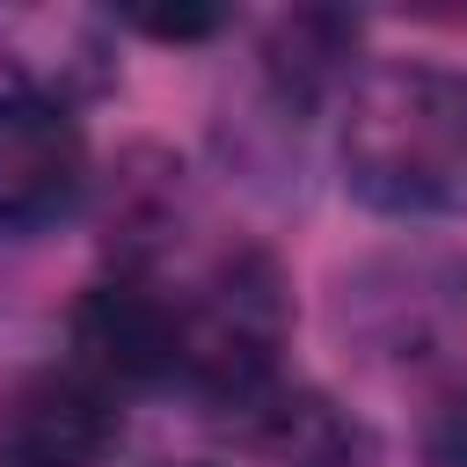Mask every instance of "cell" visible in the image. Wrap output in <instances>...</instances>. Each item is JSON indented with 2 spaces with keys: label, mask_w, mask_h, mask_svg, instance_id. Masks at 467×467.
<instances>
[{
  "label": "cell",
  "mask_w": 467,
  "mask_h": 467,
  "mask_svg": "<svg viewBox=\"0 0 467 467\" xmlns=\"http://www.w3.org/2000/svg\"><path fill=\"white\" fill-rule=\"evenodd\" d=\"M343 182L387 219H467V73L379 58L343 88Z\"/></svg>",
  "instance_id": "obj_1"
},
{
  "label": "cell",
  "mask_w": 467,
  "mask_h": 467,
  "mask_svg": "<svg viewBox=\"0 0 467 467\" xmlns=\"http://www.w3.org/2000/svg\"><path fill=\"white\" fill-rule=\"evenodd\" d=\"M285 328H292L285 270L263 248H234L182 299L175 379L197 401H212V409H226V416L248 423L263 401L285 394Z\"/></svg>",
  "instance_id": "obj_2"
},
{
  "label": "cell",
  "mask_w": 467,
  "mask_h": 467,
  "mask_svg": "<svg viewBox=\"0 0 467 467\" xmlns=\"http://www.w3.org/2000/svg\"><path fill=\"white\" fill-rule=\"evenodd\" d=\"M336 321L365 358L423 365L467 328V255L460 248H387L343 270Z\"/></svg>",
  "instance_id": "obj_3"
},
{
  "label": "cell",
  "mask_w": 467,
  "mask_h": 467,
  "mask_svg": "<svg viewBox=\"0 0 467 467\" xmlns=\"http://www.w3.org/2000/svg\"><path fill=\"white\" fill-rule=\"evenodd\" d=\"M73 365L95 372L109 394L117 387H161L175 379V343H182V299H168L146 270H117L73 299Z\"/></svg>",
  "instance_id": "obj_4"
},
{
  "label": "cell",
  "mask_w": 467,
  "mask_h": 467,
  "mask_svg": "<svg viewBox=\"0 0 467 467\" xmlns=\"http://www.w3.org/2000/svg\"><path fill=\"white\" fill-rule=\"evenodd\" d=\"M88 197V139L73 109L0 95V234H44Z\"/></svg>",
  "instance_id": "obj_5"
},
{
  "label": "cell",
  "mask_w": 467,
  "mask_h": 467,
  "mask_svg": "<svg viewBox=\"0 0 467 467\" xmlns=\"http://www.w3.org/2000/svg\"><path fill=\"white\" fill-rule=\"evenodd\" d=\"M0 66L15 95L80 109L117 88V22L95 7H0Z\"/></svg>",
  "instance_id": "obj_6"
},
{
  "label": "cell",
  "mask_w": 467,
  "mask_h": 467,
  "mask_svg": "<svg viewBox=\"0 0 467 467\" xmlns=\"http://www.w3.org/2000/svg\"><path fill=\"white\" fill-rule=\"evenodd\" d=\"M124 416L117 394L80 365H44L7 394V460L15 467H102Z\"/></svg>",
  "instance_id": "obj_7"
},
{
  "label": "cell",
  "mask_w": 467,
  "mask_h": 467,
  "mask_svg": "<svg viewBox=\"0 0 467 467\" xmlns=\"http://www.w3.org/2000/svg\"><path fill=\"white\" fill-rule=\"evenodd\" d=\"M350 51H358V22L350 15H328V7H299L285 15L270 36H263V80L277 95L285 117H306L321 109L328 95H343L358 73H350Z\"/></svg>",
  "instance_id": "obj_8"
},
{
  "label": "cell",
  "mask_w": 467,
  "mask_h": 467,
  "mask_svg": "<svg viewBox=\"0 0 467 467\" xmlns=\"http://www.w3.org/2000/svg\"><path fill=\"white\" fill-rule=\"evenodd\" d=\"M241 431L255 438V452L270 467H372V438L336 401L299 394V387H285L277 401H263Z\"/></svg>",
  "instance_id": "obj_9"
},
{
  "label": "cell",
  "mask_w": 467,
  "mask_h": 467,
  "mask_svg": "<svg viewBox=\"0 0 467 467\" xmlns=\"http://www.w3.org/2000/svg\"><path fill=\"white\" fill-rule=\"evenodd\" d=\"M182 168L161 161V153H131L124 175H117V197H109V241L124 248V270L146 263V248L161 234H175V204H182Z\"/></svg>",
  "instance_id": "obj_10"
},
{
  "label": "cell",
  "mask_w": 467,
  "mask_h": 467,
  "mask_svg": "<svg viewBox=\"0 0 467 467\" xmlns=\"http://www.w3.org/2000/svg\"><path fill=\"white\" fill-rule=\"evenodd\" d=\"M423 467H467V379H452L423 416Z\"/></svg>",
  "instance_id": "obj_11"
},
{
  "label": "cell",
  "mask_w": 467,
  "mask_h": 467,
  "mask_svg": "<svg viewBox=\"0 0 467 467\" xmlns=\"http://www.w3.org/2000/svg\"><path fill=\"white\" fill-rule=\"evenodd\" d=\"M131 29H146V36H161V44H204V36H219L226 29V15L219 7H175V15H124Z\"/></svg>",
  "instance_id": "obj_12"
},
{
  "label": "cell",
  "mask_w": 467,
  "mask_h": 467,
  "mask_svg": "<svg viewBox=\"0 0 467 467\" xmlns=\"http://www.w3.org/2000/svg\"><path fill=\"white\" fill-rule=\"evenodd\" d=\"M0 467H15V460H7V452H0Z\"/></svg>",
  "instance_id": "obj_13"
},
{
  "label": "cell",
  "mask_w": 467,
  "mask_h": 467,
  "mask_svg": "<svg viewBox=\"0 0 467 467\" xmlns=\"http://www.w3.org/2000/svg\"><path fill=\"white\" fill-rule=\"evenodd\" d=\"M182 467H204V460H182Z\"/></svg>",
  "instance_id": "obj_14"
}]
</instances>
